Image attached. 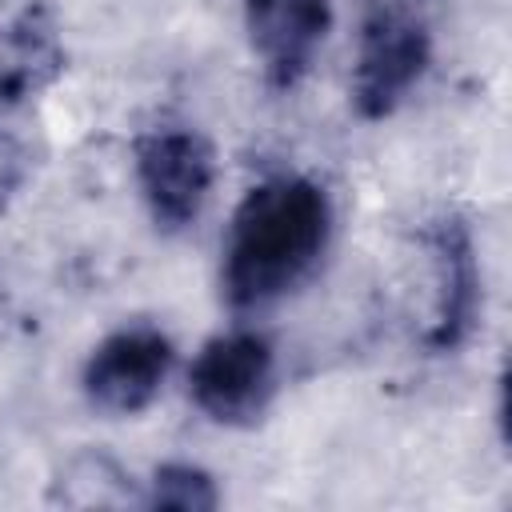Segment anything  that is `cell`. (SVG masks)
Instances as JSON below:
<instances>
[{
  "label": "cell",
  "instance_id": "cell-2",
  "mask_svg": "<svg viewBox=\"0 0 512 512\" xmlns=\"http://www.w3.org/2000/svg\"><path fill=\"white\" fill-rule=\"evenodd\" d=\"M436 0H364L352 104L364 120L392 116L424 80L436 52Z\"/></svg>",
  "mask_w": 512,
  "mask_h": 512
},
{
  "label": "cell",
  "instance_id": "cell-6",
  "mask_svg": "<svg viewBox=\"0 0 512 512\" xmlns=\"http://www.w3.org/2000/svg\"><path fill=\"white\" fill-rule=\"evenodd\" d=\"M424 248L432 256V320L424 332V344L432 352H456L480 316V260H476V240L472 228L456 216L444 212L428 220L424 228Z\"/></svg>",
  "mask_w": 512,
  "mask_h": 512
},
{
  "label": "cell",
  "instance_id": "cell-8",
  "mask_svg": "<svg viewBox=\"0 0 512 512\" xmlns=\"http://www.w3.org/2000/svg\"><path fill=\"white\" fill-rule=\"evenodd\" d=\"M64 68V44L44 4H28L0 32V108L28 104Z\"/></svg>",
  "mask_w": 512,
  "mask_h": 512
},
{
  "label": "cell",
  "instance_id": "cell-1",
  "mask_svg": "<svg viewBox=\"0 0 512 512\" xmlns=\"http://www.w3.org/2000/svg\"><path fill=\"white\" fill-rule=\"evenodd\" d=\"M332 236L328 192L304 176L256 184L232 212L220 288L228 308L260 312L300 288Z\"/></svg>",
  "mask_w": 512,
  "mask_h": 512
},
{
  "label": "cell",
  "instance_id": "cell-5",
  "mask_svg": "<svg viewBox=\"0 0 512 512\" xmlns=\"http://www.w3.org/2000/svg\"><path fill=\"white\" fill-rule=\"evenodd\" d=\"M172 360L176 348L160 328L124 324L88 352L80 372L84 400L104 416H136L160 396Z\"/></svg>",
  "mask_w": 512,
  "mask_h": 512
},
{
  "label": "cell",
  "instance_id": "cell-4",
  "mask_svg": "<svg viewBox=\"0 0 512 512\" xmlns=\"http://www.w3.org/2000/svg\"><path fill=\"white\" fill-rule=\"evenodd\" d=\"M276 392V352L260 332H220L212 336L188 372L192 404L228 428L256 424Z\"/></svg>",
  "mask_w": 512,
  "mask_h": 512
},
{
  "label": "cell",
  "instance_id": "cell-9",
  "mask_svg": "<svg viewBox=\"0 0 512 512\" xmlns=\"http://www.w3.org/2000/svg\"><path fill=\"white\" fill-rule=\"evenodd\" d=\"M148 508H176V512H212L220 504V488L212 480V472H204L200 464H160L148 480Z\"/></svg>",
  "mask_w": 512,
  "mask_h": 512
},
{
  "label": "cell",
  "instance_id": "cell-7",
  "mask_svg": "<svg viewBox=\"0 0 512 512\" xmlns=\"http://www.w3.org/2000/svg\"><path fill=\"white\" fill-rule=\"evenodd\" d=\"M332 0H244V32L276 92L296 88L324 48Z\"/></svg>",
  "mask_w": 512,
  "mask_h": 512
},
{
  "label": "cell",
  "instance_id": "cell-3",
  "mask_svg": "<svg viewBox=\"0 0 512 512\" xmlns=\"http://www.w3.org/2000/svg\"><path fill=\"white\" fill-rule=\"evenodd\" d=\"M136 184L152 224L160 232H184L200 220L216 184L212 144L184 124L152 128L136 140Z\"/></svg>",
  "mask_w": 512,
  "mask_h": 512
}]
</instances>
